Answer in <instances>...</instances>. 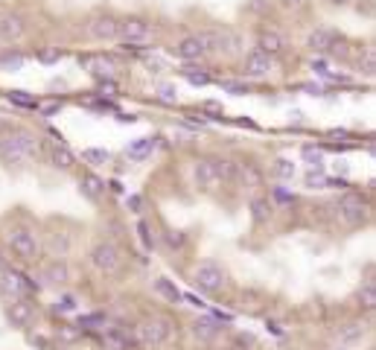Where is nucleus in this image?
I'll use <instances>...</instances> for the list:
<instances>
[{
    "label": "nucleus",
    "mask_w": 376,
    "mask_h": 350,
    "mask_svg": "<svg viewBox=\"0 0 376 350\" xmlns=\"http://www.w3.org/2000/svg\"><path fill=\"white\" fill-rule=\"evenodd\" d=\"M93 67H96V70H93L96 76H111V73H114V65H111V62H103V58H96Z\"/></svg>",
    "instance_id": "obj_39"
},
{
    "label": "nucleus",
    "mask_w": 376,
    "mask_h": 350,
    "mask_svg": "<svg viewBox=\"0 0 376 350\" xmlns=\"http://www.w3.org/2000/svg\"><path fill=\"white\" fill-rule=\"evenodd\" d=\"M79 336H82V327H70V324H65V327H58V330H56V339H62V342H67V344H73Z\"/></svg>",
    "instance_id": "obj_29"
},
{
    "label": "nucleus",
    "mask_w": 376,
    "mask_h": 350,
    "mask_svg": "<svg viewBox=\"0 0 376 350\" xmlns=\"http://www.w3.org/2000/svg\"><path fill=\"white\" fill-rule=\"evenodd\" d=\"M21 67H24L21 53H4L0 56V70H21Z\"/></svg>",
    "instance_id": "obj_28"
},
{
    "label": "nucleus",
    "mask_w": 376,
    "mask_h": 350,
    "mask_svg": "<svg viewBox=\"0 0 376 350\" xmlns=\"http://www.w3.org/2000/svg\"><path fill=\"white\" fill-rule=\"evenodd\" d=\"M32 316H35V306H32L30 295H27V298L6 301V318H9L12 327H27V324L32 321Z\"/></svg>",
    "instance_id": "obj_14"
},
{
    "label": "nucleus",
    "mask_w": 376,
    "mask_h": 350,
    "mask_svg": "<svg viewBox=\"0 0 376 350\" xmlns=\"http://www.w3.org/2000/svg\"><path fill=\"white\" fill-rule=\"evenodd\" d=\"M242 73L248 76V79H266V76L271 73V56H266L263 50H251L245 53V65H242Z\"/></svg>",
    "instance_id": "obj_13"
},
{
    "label": "nucleus",
    "mask_w": 376,
    "mask_h": 350,
    "mask_svg": "<svg viewBox=\"0 0 376 350\" xmlns=\"http://www.w3.org/2000/svg\"><path fill=\"white\" fill-rule=\"evenodd\" d=\"M79 327H82V330H96V327H105V316H103V313L82 316V318H79Z\"/></svg>",
    "instance_id": "obj_30"
},
{
    "label": "nucleus",
    "mask_w": 376,
    "mask_h": 350,
    "mask_svg": "<svg viewBox=\"0 0 376 350\" xmlns=\"http://www.w3.org/2000/svg\"><path fill=\"white\" fill-rule=\"evenodd\" d=\"M181 73L187 76V79H190L193 85H207V82H210V76H207L205 70H193V67H184Z\"/></svg>",
    "instance_id": "obj_35"
},
{
    "label": "nucleus",
    "mask_w": 376,
    "mask_h": 350,
    "mask_svg": "<svg viewBox=\"0 0 376 350\" xmlns=\"http://www.w3.org/2000/svg\"><path fill=\"white\" fill-rule=\"evenodd\" d=\"M335 216L347 228H359L368 222V202L362 196H356V193H344V196L335 202Z\"/></svg>",
    "instance_id": "obj_7"
},
{
    "label": "nucleus",
    "mask_w": 376,
    "mask_h": 350,
    "mask_svg": "<svg viewBox=\"0 0 376 350\" xmlns=\"http://www.w3.org/2000/svg\"><path fill=\"white\" fill-rule=\"evenodd\" d=\"M228 280V271L216 263V260H202L199 266L193 268V286L207 292V295H213V292H219Z\"/></svg>",
    "instance_id": "obj_5"
},
{
    "label": "nucleus",
    "mask_w": 376,
    "mask_h": 350,
    "mask_svg": "<svg viewBox=\"0 0 376 350\" xmlns=\"http://www.w3.org/2000/svg\"><path fill=\"white\" fill-rule=\"evenodd\" d=\"M280 4H283V6H289V9H298V6L304 4V0H280Z\"/></svg>",
    "instance_id": "obj_43"
},
{
    "label": "nucleus",
    "mask_w": 376,
    "mask_h": 350,
    "mask_svg": "<svg viewBox=\"0 0 376 350\" xmlns=\"http://www.w3.org/2000/svg\"><path fill=\"white\" fill-rule=\"evenodd\" d=\"M73 309H76V298H73V295L58 298V304H56V313H73Z\"/></svg>",
    "instance_id": "obj_37"
},
{
    "label": "nucleus",
    "mask_w": 376,
    "mask_h": 350,
    "mask_svg": "<svg viewBox=\"0 0 376 350\" xmlns=\"http://www.w3.org/2000/svg\"><path fill=\"white\" fill-rule=\"evenodd\" d=\"M327 184V179L321 175V169H309V175H306V187H324Z\"/></svg>",
    "instance_id": "obj_38"
},
{
    "label": "nucleus",
    "mask_w": 376,
    "mask_h": 350,
    "mask_svg": "<svg viewBox=\"0 0 376 350\" xmlns=\"http://www.w3.org/2000/svg\"><path fill=\"white\" fill-rule=\"evenodd\" d=\"M91 266L100 271V275H117L123 268V251L117 242H96L91 248Z\"/></svg>",
    "instance_id": "obj_4"
},
{
    "label": "nucleus",
    "mask_w": 376,
    "mask_h": 350,
    "mask_svg": "<svg viewBox=\"0 0 376 350\" xmlns=\"http://www.w3.org/2000/svg\"><path fill=\"white\" fill-rule=\"evenodd\" d=\"M79 190H82V196H88L91 202H100V196L105 193V181L100 179V175L85 172L82 179H79Z\"/></svg>",
    "instance_id": "obj_20"
},
{
    "label": "nucleus",
    "mask_w": 376,
    "mask_h": 350,
    "mask_svg": "<svg viewBox=\"0 0 376 350\" xmlns=\"http://www.w3.org/2000/svg\"><path fill=\"white\" fill-rule=\"evenodd\" d=\"M335 350H339V347H335Z\"/></svg>",
    "instance_id": "obj_44"
},
{
    "label": "nucleus",
    "mask_w": 376,
    "mask_h": 350,
    "mask_svg": "<svg viewBox=\"0 0 376 350\" xmlns=\"http://www.w3.org/2000/svg\"><path fill=\"white\" fill-rule=\"evenodd\" d=\"M228 161L222 158H199L193 167V181L202 193H213L228 181Z\"/></svg>",
    "instance_id": "obj_2"
},
{
    "label": "nucleus",
    "mask_w": 376,
    "mask_h": 350,
    "mask_svg": "<svg viewBox=\"0 0 376 350\" xmlns=\"http://www.w3.org/2000/svg\"><path fill=\"white\" fill-rule=\"evenodd\" d=\"M41 278H44L50 286H65V283L70 280V268H67V263H62V260H53V263L44 266Z\"/></svg>",
    "instance_id": "obj_19"
},
{
    "label": "nucleus",
    "mask_w": 376,
    "mask_h": 350,
    "mask_svg": "<svg viewBox=\"0 0 376 350\" xmlns=\"http://www.w3.org/2000/svg\"><path fill=\"white\" fill-rule=\"evenodd\" d=\"M207 41L202 32H193V35H184L181 41L175 44V56L181 58V62H202V58L207 56Z\"/></svg>",
    "instance_id": "obj_12"
},
{
    "label": "nucleus",
    "mask_w": 376,
    "mask_h": 350,
    "mask_svg": "<svg viewBox=\"0 0 376 350\" xmlns=\"http://www.w3.org/2000/svg\"><path fill=\"white\" fill-rule=\"evenodd\" d=\"M30 289H32V283L21 275V271H15V268L0 271V295H4V301L27 298V295H30Z\"/></svg>",
    "instance_id": "obj_10"
},
{
    "label": "nucleus",
    "mask_w": 376,
    "mask_h": 350,
    "mask_svg": "<svg viewBox=\"0 0 376 350\" xmlns=\"http://www.w3.org/2000/svg\"><path fill=\"white\" fill-rule=\"evenodd\" d=\"M105 342H108L114 350H126V347H129V339H126L123 333H114V330H111V333H105Z\"/></svg>",
    "instance_id": "obj_36"
},
{
    "label": "nucleus",
    "mask_w": 376,
    "mask_h": 350,
    "mask_svg": "<svg viewBox=\"0 0 376 350\" xmlns=\"http://www.w3.org/2000/svg\"><path fill=\"white\" fill-rule=\"evenodd\" d=\"M155 146H157L155 138H141V141H134V143L129 146V158H131V161H143V158H149V155L155 152Z\"/></svg>",
    "instance_id": "obj_24"
},
{
    "label": "nucleus",
    "mask_w": 376,
    "mask_h": 350,
    "mask_svg": "<svg viewBox=\"0 0 376 350\" xmlns=\"http://www.w3.org/2000/svg\"><path fill=\"white\" fill-rule=\"evenodd\" d=\"M373 67H376V65H373V53H368V56H365V73L373 76Z\"/></svg>",
    "instance_id": "obj_42"
},
{
    "label": "nucleus",
    "mask_w": 376,
    "mask_h": 350,
    "mask_svg": "<svg viewBox=\"0 0 376 350\" xmlns=\"http://www.w3.org/2000/svg\"><path fill=\"white\" fill-rule=\"evenodd\" d=\"M50 161H53V167H58V169H73L76 155L67 149V143H65L62 138H56V141L50 143Z\"/></svg>",
    "instance_id": "obj_17"
},
{
    "label": "nucleus",
    "mask_w": 376,
    "mask_h": 350,
    "mask_svg": "<svg viewBox=\"0 0 376 350\" xmlns=\"http://www.w3.org/2000/svg\"><path fill=\"white\" fill-rule=\"evenodd\" d=\"M157 100L167 103V105H175L178 103V91L172 85H161V88H157Z\"/></svg>",
    "instance_id": "obj_33"
},
{
    "label": "nucleus",
    "mask_w": 376,
    "mask_h": 350,
    "mask_svg": "<svg viewBox=\"0 0 376 350\" xmlns=\"http://www.w3.org/2000/svg\"><path fill=\"white\" fill-rule=\"evenodd\" d=\"M117 38L129 47V44H146L152 41V24L141 15H129V18H120V32Z\"/></svg>",
    "instance_id": "obj_9"
},
{
    "label": "nucleus",
    "mask_w": 376,
    "mask_h": 350,
    "mask_svg": "<svg viewBox=\"0 0 376 350\" xmlns=\"http://www.w3.org/2000/svg\"><path fill=\"white\" fill-rule=\"evenodd\" d=\"M274 175H277L280 181H292V179H294V164H292L289 158H277V161H274Z\"/></svg>",
    "instance_id": "obj_26"
},
{
    "label": "nucleus",
    "mask_w": 376,
    "mask_h": 350,
    "mask_svg": "<svg viewBox=\"0 0 376 350\" xmlns=\"http://www.w3.org/2000/svg\"><path fill=\"white\" fill-rule=\"evenodd\" d=\"M306 44H309L312 53H327V50L335 44V35H332L330 30H315V32L309 35V41H306Z\"/></svg>",
    "instance_id": "obj_23"
},
{
    "label": "nucleus",
    "mask_w": 376,
    "mask_h": 350,
    "mask_svg": "<svg viewBox=\"0 0 376 350\" xmlns=\"http://www.w3.org/2000/svg\"><path fill=\"white\" fill-rule=\"evenodd\" d=\"M6 242H9V248L15 251V257H21V260H38V254H41V242H38L35 231H30V228H24V225L9 228Z\"/></svg>",
    "instance_id": "obj_6"
},
{
    "label": "nucleus",
    "mask_w": 376,
    "mask_h": 350,
    "mask_svg": "<svg viewBox=\"0 0 376 350\" xmlns=\"http://www.w3.org/2000/svg\"><path fill=\"white\" fill-rule=\"evenodd\" d=\"M88 32L96 41H114L117 32H120V18L111 15V12H96L88 21Z\"/></svg>",
    "instance_id": "obj_11"
},
{
    "label": "nucleus",
    "mask_w": 376,
    "mask_h": 350,
    "mask_svg": "<svg viewBox=\"0 0 376 350\" xmlns=\"http://www.w3.org/2000/svg\"><path fill=\"white\" fill-rule=\"evenodd\" d=\"M108 158H111V155H108L105 149H85V152H82V161H85V164H91V167L108 164Z\"/></svg>",
    "instance_id": "obj_27"
},
{
    "label": "nucleus",
    "mask_w": 376,
    "mask_h": 350,
    "mask_svg": "<svg viewBox=\"0 0 376 350\" xmlns=\"http://www.w3.org/2000/svg\"><path fill=\"white\" fill-rule=\"evenodd\" d=\"M134 336H137V342H141L143 347H164L172 339V321L164 318V316L143 318V321H137Z\"/></svg>",
    "instance_id": "obj_3"
},
{
    "label": "nucleus",
    "mask_w": 376,
    "mask_h": 350,
    "mask_svg": "<svg viewBox=\"0 0 376 350\" xmlns=\"http://www.w3.org/2000/svg\"><path fill=\"white\" fill-rule=\"evenodd\" d=\"M27 32V24H24V18L21 15H15V12H4L0 15V41H21Z\"/></svg>",
    "instance_id": "obj_15"
},
{
    "label": "nucleus",
    "mask_w": 376,
    "mask_h": 350,
    "mask_svg": "<svg viewBox=\"0 0 376 350\" xmlns=\"http://www.w3.org/2000/svg\"><path fill=\"white\" fill-rule=\"evenodd\" d=\"M359 298H362V304H365V309H373V306H376V292H373V283H368V280H365V286H362V292H359Z\"/></svg>",
    "instance_id": "obj_34"
},
{
    "label": "nucleus",
    "mask_w": 376,
    "mask_h": 350,
    "mask_svg": "<svg viewBox=\"0 0 376 350\" xmlns=\"http://www.w3.org/2000/svg\"><path fill=\"white\" fill-rule=\"evenodd\" d=\"M283 47H286V41H283V35L277 30H263L260 38H257V50H263L266 56H277Z\"/></svg>",
    "instance_id": "obj_18"
},
{
    "label": "nucleus",
    "mask_w": 376,
    "mask_h": 350,
    "mask_svg": "<svg viewBox=\"0 0 376 350\" xmlns=\"http://www.w3.org/2000/svg\"><path fill=\"white\" fill-rule=\"evenodd\" d=\"M155 292H157V295H161V298H167L169 304H181V292H178V286L175 283H169V280H164V278H157L155 280Z\"/></svg>",
    "instance_id": "obj_25"
},
{
    "label": "nucleus",
    "mask_w": 376,
    "mask_h": 350,
    "mask_svg": "<svg viewBox=\"0 0 376 350\" xmlns=\"http://www.w3.org/2000/svg\"><path fill=\"white\" fill-rule=\"evenodd\" d=\"M202 35H205L210 53H222V56H242L245 53L240 32H233L228 27H222V30H205Z\"/></svg>",
    "instance_id": "obj_8"
},
{
    "label": "nucleus",
    "mask_w": 376,
    "mask_h": 350,
    "mask_svg": "<svg viewBox=\"0 0 376 350\" xmlns=\"http://www.w3.org/2000/svg\"><path fill=\"white\" fill-rule=\"evenodd\" d=\"M304 158H306V164H309V169H321L324 167V155L318 152V149H304Z\"/></svg>",
    "instance_id": "obj_32"
},
{
    "label": "nucleus",
    "mask_w": 376,
    "mask_h": 350,
    "mask_svg": "<svg viewBox=\"0 0 376 350\" xmlns=\"http://www.w3.org/2000/svg\"><path fill=\"white\" fill-rule=\"evenodd\" d=\"M190 333L199 339V342H216L219 339V333H222V327H219V321L216 318H210V316H205V318H195L193 321V327H190Z\"/></svg>",
    "instance_id": "obj_16"
},
{
    "label": "nucleus",
    "mask_w": 376,
    "mask_h": 350,
    "mask_svg": "<svg viewBox=\"0 0 376 350\" xmlns=\"http://www.w3.org/2000/svg\"><path fill=\"white\" fill-rule=\"evenodd\" d=\"M365 333H368V327L362 321H347V324L339 327V333H335V336H339L342 344H356V342L365 339Z\"/></svg>",
    "instance_id": "obj_21"
},
{
    "label": "nucleus",
    "mask_w": 376,
    "mask_h": 350,
    "mask_svg": "<svg viewBox=\"0 0 376 350\" xmlns=\"http://www.w3.org/2000/svg\"><path fill=\"white\" fill-rule=\"evenodd\" d=\"M222 88L231 93H245V85H240V82H222Z\"/></svg>",
    "instance_id": "obj_41"
},
{
    "label": "nucleus",
    "mask_w": 376,
    "mask_h": 350,
    "mask_svg": "<svg viewBox=\"0 0 376 350\" xmlns=\"http://www.w3.org/2000/svg\"><path fill=\"white\" fill-rule=\"evenodd\" d=\"M38 138L27 129H15L0 138V164L6 167H27L35 158Z\"/></svg>",
    "instance_id": "obj_1"
},
{
    "label": "nucleus",
    "mask_w": 376,
    "mask_h": 350,
    "mask_svg": "<svg viewBox=\"0 0 376 350\" xmlns=\"http://www.w3.org/2000/svg\"><path fill=\"white\" fill-rule=\"evenodd\" d=\"M251 216H254L257 225L268 222V219L274 216V205H271L266 196H254V199H251Z\"/></svg>",
    "instance_id": "obj_22"
},
{
    "label": "nucleus",
    "mask_w": 376,
    "mask_h": 350,
    "mask_svg": "<svg viewBox=\"0 0 376 350\" xmlns=\"http://www.w3.org/2000/svg\"><path fill=\"white\" fill-rule=\"evenodd\" d=\"M9 100H12L15 105H21V108H38V100H35V96H27L24 91H12Z\"/></svg>",
    "instance_id": "obj_31"
},
{
    "label": "nucleus",
    "mask_w": 376,
    "mask_h": 350,
    "mask_svg": "<svg viewBox=\"0 0 376 350\" xmlns=\"http://www.w3.org/2000/svg\"><path fill=\"white\" fill-rule=\"evenodd\" d=\"M126 205H129L134 213H141V207H143V199H141V196H129V199H126Z\"/></svg>",
    "instance_id": "obj_40"
}]
</instances>
